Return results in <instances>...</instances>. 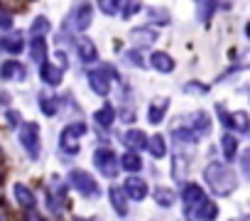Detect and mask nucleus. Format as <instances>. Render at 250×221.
I'll list each match as a JSON object with an SVG mask.
<instances>
[{
	"mask_svg": "<svg viewBox=\"0 0 250 221\" xmlns=\"http://www.w3.org/2000/svg\"><path fill=\"white\" fill-rule=\"evenodd\" d=\"M10 27H13V15L5 8H0V30H10Z\"/></svg>",
	"mask_w": 250,
	"mask_h": 221,
	"instance_id": "obj_32",
	"label": "nucleus"
},
{
	"mask_svg": "<svg viewBox=\"0 0 250 221\" xmlns=\"http://www.w3.org/2000/svg\"><path fill=\"white\" fill-rule=\"evenodd\" d=\"M0 76H3L5 81H22L27 76V69L20 62H5L3 66H0Z\"/></svg>",
	"mask_w": 250,
	"mask_h": 221,
	"instance_id": "obj_8",
	"label": "nucleus"
},
{
	"mask_svg": "<svg viewBox=\"0 0 250 221\" xmlns=\"http://www.w3.org/2000/svg\"><path fill=\"white\" fill-rule=\"evenodd\" d=\"M0 49L3 52H10V54H20L22 49H25V40H22V35H3L0 37Z\"/></svg>",
	"mask_w": 250,
	"mask_h": 221,
	"instance_id": "obj_10",
	"label": "nucleus"
},
{
	"mask_svg": "<svg viewBox=\"0 0 250 221\" xmlns=\"http://www.w3.org/2000/svg\"><path fill=\"white\" fill-rule=\"evenodd\" d=\"M184 91H187V93H206L208 86H204L201 81H189V84L184 86Z\"/></svg>",
	"mask_w": 250,
	"mask_h": 221,
	"instance_id": "obj_31",
	"label": "nucleus"
},
{
	"mask_svg": "<svg viewBox=\"0 0 250 221\" xmlns=\"http://www.w3.org/2000/svg\"><path fill=\"white\" fill-rule=\"evenodd\" d=\"M40 76H42V81H47L49 86H57V84L62 81V66H54V64H49V62H42Z\"/></svg>",
	"mask_w": 250,
	"mask_h": 221,
	"instance_id": "obj_14",
	"label": "nucleus"
},
{
	"mask_svg": "<svg viewBox=\"0 0 250 221\" xmlns=\"http://www.w3.org/2000/svg\"><path fill=\"white\" fill-rule=\"evenodd\" d=\"M138 10H140V0H128V5L123 10V18H133Z\"/></svg>",
	"mask_w": 250,
	"mask_h": 221,
	"instance_id": "obj_33",
	"label": "nucleus"
},
{
	"mask_svg": "<svg viewBox=\"0 0 250 221\" xmlns=\"http://www.w3.org/2000/svg\"><path fill=\"white\" fill-rule=\"evenodd\" d=\"M147 148H150V153H152V157H165V153H167V148H165V138L162 135H155V138H150V143H147Z\"/></svg>",
	"mask_w": 250,
	"mask_h": 221,
	"instance_id": "obj_25",
	"label": "nucleus"
},
{
	"mask_svg": "<svg viewBox=\"0 0 250 221\" xmlns=\"http://www.w3.org/2000/svg\"><path fill=\"white\" fill-rule=\"evenodd\" d=\"M204 177H206V184L211 187V192L216 197H228L238 187V179H235L233 170L228 165H223V162H211L204 170Z\"/></svg>",
	"mask_w": 250,
	"mask_h": 221,
	"instance_id": "obj_1",
	"label": "nucleus"
},
{
	"mask_svg": "<svg viewBox=\"0 0 250 221\" xmlns=\"http://www.w3.org/2000/svg\"><path fill=\"white\" fill-rule=\"evenodd\" d=\"M245 35H248V40H250V22L245 25Z\"/></svg>",
	"mask_w": 250,
	"mask_h": 221,
	"instance_id": "obj_38",
	"label": "nucleus"
},
{
	"mask_svg": "<svg viewBox=\"0 0 250 221\" xmlns=\"http://www.w3.org/2000/svg\"><path fill=\"white\" fill-rule=\"evenodd\" d=\"M93 118H96L98 126L108 128V126H113V121H115V108H113V106H103V108H98L96 113H93Z\"/></svg>",
	"mask_w": 250,
	"mask_h": 221,
	"instance_id": "obj_19",
	"label": "nucleus"
},
{
	"mask_svg": "<svg viewBox=\"0 0 250 221\" xmlns=\"http://www.w3.org/2000/svg\"><path fill=\"white\" fill-rule=\"evenodd\" d=\"M128 62H133V64L143 66V57H140V52H128Z\"/></svg>",
	"mask_w": 250,
	"mask_h": 221,
	"instance_id": "obj_37",
	"label": "nucleus"
},
{
	"mask_svg": "<svg viewBox=\"0 0 250 221\" xmlns=\"http://www.w3.org/2000/svg\"><path fill=\"white\" fill-rule=\"evenodd\" d=\"M243 175H245V179H250V150L248 153H243Z\"/></svg>",
	"mask_w": 250,
	"mask_h": 221,
	"instance_id": "obj_35",
	"label": "nucleus"
},
{
	"mask_svg": "<svg viewBox=\"0 0 250 221\" xmlns=\"http://www.w3.org/2000/svg\"><path fill=\"white\" fill-rule=\"evenodd\" d=\"M155 204H160L162 209L172 206V204H174V192H169V189H165V187H157V189H155Z\"/></svg>",
	"mask_w": 250,
	"mask_h": 221,
	"instance_id": "obj_24",
	"label": "nucleus"
},
{
	"mask_svg": "<svg viewBox=\"0 0 250 221\" xmlns=\"http://www.w3.org/2000/svg\"><path fill=\"white\" fill-rule=\"evenodd\" d=\"M98 8L103 15H115L120 8V0H98Z\"/></svg>",
	"mask_w": 250,
	"mask_h": 221,
	"instance_id": "obj_28",
	"label": "nucleus"
},
{
	"mask_svg": "<svg viewBox=\"0 0 250 221\" xmlns=\"http://www.w3.org/2000/svg\"><path fill=\"white\" fill-rule=\"evenodd\" d=\"M93 162H96V167L101 170V175H105V177H115L118 175V157H115V153L113 150H108V148H101V150H96L93 153Z\"/></svg>",
	"mask_w": 250,
	"mask_h": 221,
	"instance_id": "obj_5",
	"label": "nucleus"
},
{
	"mask_svg": "<svg viewBox=\"0 0 250 221\" xmlns=\"http://www.w3.org/2000/svg\"><path fill=\"white\" fill-rule=\"evenodd\" d=\"M40 103H42V113L44 116H54L57 113V101L54 98H40Z\"/></svg>",
	"mask_w": 250,
	"mask_h": 221,
	"instance_id": "obj_30",
	"label": "nucleus"
},
{
	"mask_svg": "<svg viewBox=\"0 0 250 221\" xmlns=\"http://www.w3.org/2000/svg\"><path fill=\"white\" fill-rule=\"evenodd\" d=\"M49 30V20L47 18H37L35 22H32V35L37 37V35H44Z\"/></svg>",
	"mask_w": 250,
	"mask_h": 221,
	"instance_id": "obj_29",
	"label": "nucleus"
},
{
	"mask_svg": "<svg viewBox=\"0 0 250 221\" xmlns=\"http://www.w3.org/2000/svg\"><path fill=\"white\" fill-rule=\"evenodd\" d=\"M13 192H15V199H18V204H20L22 209H27V211L35 209V194H32V189H27L25 184L18 182V184L13 187Z\"/></svg>",
	"mask_w": 250,
	"mask_h": 221,
	"instance_id": "obj_13",
	"label": "nucleus"
},
{
	"mask_svg": "<svg viewBox=\"0 0 250 221\" xmlns=\"http://www.w3.org/2000/svg\"><path fill=\"white\" fill-rule=\"evenodd\" d=\"M113 76H115L113 69L103 66V69H96V71L88 74V84H91V88H93L98 96H108V91H110V79H113Z\"/></svg>",
	"mask_w": 250,
	"mask_h": 221,
	"instance_id": "obj_6",
	"label": "nucleus"
},
{
	"mask_svg": "<svg viewBox=\"0 0 250 221\" xmlns=\"http://www.w3.org/2000/svg\"><path fill=\"white\" fill-rule=\"evenodd\" d=\"M216 214H218V209H216L211 201H204V204L194 211V216H199V219H213Z\"/></svg>",
	"mask_w": 250,
	"mask_h": 221,
	"instance_id": "obj_27",
	"label": "nucleus"
},
{
	"mask_svg": "<svg viewBox=\"0 0 250 221\" xmlns=\"http://www.w3.org/2000/svg\"><path fill=\"white\" fill-rule=\"evenodd\" d=\"M30 57L35 59V62H47V42H44V37L42 35H37L35 40H32V44H30Z\"/></svg>",
	"mask_w": 250,
	"mask_h": 221,
	"instance_id": "obj_18",
	"label": "nucleus"
},
{
	"mask_svg": "<svg viewBox=\"0 0 250 221\" xmlns=\"http://www.w3.org/2000/svg\"><path fill=\"white\" fill-rule=\"evenodd\" d=\"M147 143L150 140H147V135L143 131H128L125 133V145H128L130 150H143Z\"/></svg>",
	"mask_w": 250,
	"mask_h": 221,
	"instance_id": "obj_17",
	"label": "nucleus"
},
{
	"mask_svg": "<svg viewBox=\"0 0 250 221\" xmlns=\"http://www.w3.org/2000/svg\"><path fill=\"white\" fill-rule=\"evenodd\" d=\"M69 182H71V187H74L76 192H81L83 197H98V184H96V179H93L88 172H83V170H71V172H69Z\"/></svg>",
	"mask_w": 250,
	"mask_h": 221,
	"instance_id": "obj_4",
	"label": "nucleus"
},
{
	"mask_svg": "<svg viewBox=\"0 0 250 221\" xmlns=\"http://www.w3.org/2000/svg\"><path fill=\"white\" fill-rule=\"evenodd\" d=\"M221 148H223V157H226V160H233V155L238 153V140H235L230 133H226V135L221 138Z\"/></svg>",
	"mask_w": 250,
	"mask_h": 221,
	"instance_id": "obj_22",
	"label": "nucleus"
},
{
	"mask_svg": "<svg viewBox=\"0 0 250 221\" xmlns=\"http://www.w3.org/2000/svg\"><path fill=\"white\" fill-rule=\"evenodd\" d=\"M20 143L32 160L40 157V128H37V123H25L20 128Z\"/></svg>",
	"mask_w": 250,
	"mask_h": 221,
	"instance_id": "obj_3",
	"label": "nucleus"
},
{
	"mask_svg": "<svg viewBox=\"0 0 250 221\" xmlns=\"http://www.w3.org/2000/svg\"><path fill=\"white\" fill-rule=\"evenodd\" d=\"M182 199H184V204H187V216H194V211L206 201V197H204V192H201L199 184H187Z\"/></svg>",
	"mask_w": 250,
	"mask_h": 221,
	"instance_id": "obj_7",
	"label": "nucleus"
},
{
	"mask_svg": "<svg viewBox=\"0 0 250 221\" xmlns=\"http://www.w3.org/2000/svg\"><path fill=\"white\" fill-rule=\"evenodd\" d=\"M91 18H93L91 5H79L76 13H74V27H76V30H86V27L91 25Z\"/></svg>",
	"mask_w": 250,
	"mask_h": 221,
	"instance_id": "obj_16",
	"label": "nucleus"
},
{
	"mask_svg": "<svg viewBox=\"0 0 250 221\" xmlns=\"http://www.w3.org/2000/svg\"><path fill=\"white\" fill-rule=\"evenodd\" d=\"M8 123L13 126V128H18V123H20V113H18V110H8Z\"/></svg>",
	"mask_w": 250,
	"mask_h": 221,
	"instance_id": "obj_36",
	"label": "nucleus"
},
{
	"mask_svg": "<svg viewBox=\"0 0 250 221\" xmlns=\"http://www.w3.org/2000/svg\"><path fill=\"white\" fill-rule=\"evenodd\" d=\"M120 165L128 170V172H138V170L143 167V160H140L138 150H130V153H125V155L120 157Z\"/></svg>",
	"mask_w": 250,
	"mask_h": 221,
	"instance_id": "obj_20",
	"label": "nucleus"
},
{
	"mask_svg": "<svg viewBox=\"0 0 250 221\" xmlns=\"http://www.w3.org/2000/svg\"><path fill=\"white\" fill-rule=\"evenodd\" d=\"M86 126L83 123H71V126H66L64 131H62V135H59V148L64 150V153H69V155H76L79 153V138L81 135H86Z\"/></svg>",
	"mask_w": 250,
	"mask_h": 221,
	"instance_id": "obj_2",
	"label": "nucleus"
},
{
	"mask_svg": "<svg viewBox=\"0 0 250 221\" xmlns=\"http://www.w3.org/2000/svg\"><path fill=\"white\" fill-rule=\"evenodd\" d=\"M230 121H233V128H235L238 133H245V131H248V126H250L245 110H235V113L230 116Z\"/></svg>",
	"mask_w": 250,
	"mask_h": 221,
	"instance_id": "obj_26",
	"label": "nucleus"
},
{
	"mask_svg": "<svg viewBox=\"0 0 250 221\" xmlns=\"http://www.w3.org/2000/svg\"><path fill=\"white\" fill-rule=\"evenodd\" d=\"M150 64H152L157 71H162V74H169V71L174 69V59H172L169 54H165V52H155V54L150 57Z\"/></svg>",
	"mask_w": 250,
	"mask_h": 221,
	"instance_id": "obj_15",
	"label": "nucleus"
},
{
	"mask_svg": "<svg viewBox=\"0 0 250 221\" xmlns=\"http://www.w3.org/2000/svg\"><path fill=\"white\" fill-rule=\"evenodd\" d=\"M76 49H79V57L83 62H96V57H98V49H96V44L91 40H81Z\"/></svg>",
	"mask_w": 250,
	"mask_h": 221,
	"instance_id": "obj_21",
	"label": "nucleus"
},
{
	"mask_svg": "<svg viewBox=\"0 0 250 221\" xmlns=\"http://www.w3.org/2000/svg\"><path fill=\"white\" fill-rule=\"evenodd\" d=\"M165 110H167V98H162V101L152 103V106H150V113H147L150 123H160V121L165 118Z\"/></svg>",
	"mask_w": 250,
	"mask_h": 221,
	"instance_id": "obj_23",
	"label": "nucleus"
},
{
	"mask_svg": "<svg viewBox=\"0 0 250 221\" xmlns=\"http://www.w3.org/2000/svg\"><path fill=\"white\" fill-rule=\"evenodd\" d=\"M125 192H128L130 199L140 201V199L147 197V184H145L140 177H128V179H125Z\"/></svg>",
	"mask_w": 250,
	"mask_h": 221,
	"instance_id": "obj_9",
	"label": "nucleus"
},
{
	"mask_svg": "<svg viewBox=\"0 0 250 221\" xmlns=\"http://www.w3.org/2000/svg\"><path fill=\"white\" fill-rule=\"evenodd\" d=\"M216 8V0H201V20H208V13Z\"/></svg>",
	"mask_w": 250,
	"mask_h": 221,
	"instance_id": "obj_34",
	"label": "nucleus"
},
{
	"mask_svg": "<svg viewBox=\"0 0 250 221\" xmlns=\"http://www.w3.org/2000/svg\"><path fill=\"white\" fill-rule=\"evenodd\" d=\"M110 201H113V209H115L120 216L128 214V192H125V187H123V189L110 187Z\"/></svg>",
	"mask_w": 250,
	"mask_h": 221,
	"instance_id": "obj_11",
	"label": "nucleus"
},
{
	"mask_svg": "<svg viewBox=\"0 0 250 221\" xmlns=\"http://www.w3.org/2000/svg\"><path fill=\"white\" fill-rule=\"evenodd\" d=\"M130 40L138 42V44H143V47H147V44H155L157 42V32L152 27H135L130 32Z\"/></svg>",
	"mask_w": 250,
	"mask_h": 221,
	"instance_id": "obj_12",
	"label": "nucleus"
}]
</instances>
